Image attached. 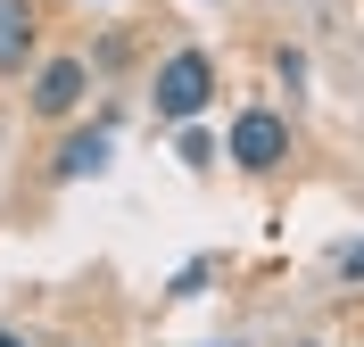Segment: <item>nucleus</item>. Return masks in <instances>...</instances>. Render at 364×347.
<instances>
[{"instance_id":"obj_1","label":"nucleus","mask_w":364,"mask_h":347,"mask_svg":"<svg viewBox=\"0 0 364 347\" xmlns=\"http://www.w3.org/2000/svg\"><path fill=\"white\" fill-rule=\"evenodd\" d=\"M149 99H158L166 124H191V116L215 99V58H207V50H174V58L158 67V92Z\"/></svg>"},{"instance_id":"obj_2","label":"nucleus","mask_w":364,"mask_h":347,"mask_svg":"<svg viewBox=\"0 0 364 347\" xmlns=\"http://www.w3.org/2000/svg\"><path fill=\"white\" fill-rule=\"evenodd\" d=\"M224 158L240 165V174H273V165L290 158V124L273 108H240L232 116V141H224Z\"/></svg>"},{"instance_id":"obj_3","label":"nucleus","mask_w":364,"mask_h":347,"mask_svg":"<svg viewBox=\"0 0 364 347\" xmlns=\"http://www.w3.org/2000/svg\"><path fill=\"white\" fill-rule=\"evenodd\" d=\"M91 92V67L83 58H50L42 75H33V116H75Z\"/></svg>"},{"instance_id":"obj_4","label":"nucleus","mask_w":364,"mask_h":347,"mask_svg":"<svg viewBox=\"0 0 364 347\" xmlns=\"http://www.w3.org/2000/svg\"><path fill=\"white\" fill-rule=\"evenodd\" d=\"M25 50H33V0H0V75H17Z\"/></svg>"},{"instance_id":"obj_5","label":"nucleus","mask_w":364,"mask_h":347,"mask_svg":"<svg viewBox=\"0 0 364 347\" xmlns=\"http://www.w3.org/2000/svg\"><path fill=\"white\" fill-rule=\"evenodd\" d=\"M100 165H108V133H75L67 149H58V182H83Z\"/></svg>"},{"instance_id":"obj_6","label":"nucleus","mask_w":364,"mask_h":347,"mask_svg":"<svg viewBox=\"0 0 364 347\" xmlns=\"http://www.w3.org/2000/svg\"><path fill=\"white\" fill-rule=\"evenodd\" d=\"M340 273H348V281H364V248H340Z\"/></svg>"},{"instance_id":"obj_7","label":"nucleus","mask_w":364,"mask_h":347,"mask_svg":"<svg viewBox=\"0 0 364 347\" xmlns=\"http://www.w3.org/2000/svg\"><path fill=\"white\" fill-rule=\"evenodd\" d=\"M0 347H25V339H17V331H0Z\"/></svg>"}]
</instances>
